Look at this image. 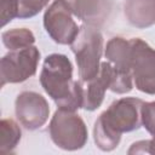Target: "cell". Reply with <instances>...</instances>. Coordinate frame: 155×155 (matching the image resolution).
Returning a JSON list of instances; mask_svg holds the SVG:
<instances>
[{"mask_svg": "<svg viewBox=\"0 0 155 155\" xmlns=\"http://www.w3.org/2000/svg\"><path fill=\"white\" fill-rule=\"evenodd\" d=\"M143 101L136 97H125L114 101L94 122L93 139L96 145L103 151L114 150L121 134L132 132L142 126Z\"/></svg>", "mask_w": 155, "mask_h": 155, "instance_id": "obj_1", "label": "cell"}, {"mask_svg": "<svg viewBox=\"0 0 155 155\" xmlns=\"http://www.w3.org/2000/svg\"><path fill=\"white\" fill-rule=\"evenodd\" d=\"M40 84L58 108L73 111L82 108V85L73 80V65L65 54L52 53L45 58Z\"/></svg>", "mask_w": 155, "mask_h": 155, "instance_id": "obj_2", "label": "cell"}, {"mask_svg": "<svg viewBox=\"0 0 155 155\" xmlns=\"http://www.w3.org/2000/svg\"><path fill=\"white\" fill-rule=\"evenodd\" d=\"M70 48L75 54L80 80L88 81L96 76L103 53V35L98 28L88 24L81 25L79 34L70 44Z\"/></svg>", "mask_w": 155, "mask_h": 155, "instance_id": "obj_3", "label": "cell"}, {"mask_svg": "<svg viewBox=\"0 0 155 155\" xmlns=\"http://www.w3.org/2000/svg\"><path fill=\"white\" fill-rule=\"evenodd\" d=\"M52 142L61 149L73 151L84 148L87 142L88 132L81 116L67 109L58 108L48 125Z\"/></svg>", "mask_w": 155, "mask_h": 155, "instance_id": "obj_4", "label": "cell"}, {"mask_svg": "<svg viewBox=\"0 0 155 155\" xmlns=\"http://www.w3.org/2000/svg\"><path fill=\"white\" fill-rule=\"evenodd\" d=\"M107 61L113 67V79L110 91L114 93H128L133 88L131 71V44L121 36L111 38L104 51Z\"/></svg>", "mask_w": 155, "mask_h": 155, "instance_id": "obj_5", "label": "cell"}, {"mask_svg": "<svg viewBox=\"0 0 155 155\" xmlns=\"http://www.w3.org/2000/svg\"><path fill=\"white\" fill-rule=\"evenodd\" d=\"M40 51L35 46L10 51L0 61L1 87L6 84H19L31 78L38 69Z\"/></svg>", "mask_w": 155, "mask_h": 155, "instance_id": "obj_6", "label": "cell"}, {"mask_svg": "<svg viewBox=\"0 0 155 155\" xmlns=\"http://www.w3.org/2000/svg\"><path fill=\"white\" fill-rule=\"evenodd\" d=\"M130 44L133 82L140 92L155 94V50L139 38L130 39Z\"/></svg>", "mask_w": 155, "mask_h": 155, "instance_id": "obj_7", "label": "cell"}, {"mask_svg": "<svg viewBox=\"0 0 155 155\" xmlns=\"http://www.w3.org/2000/svg\"><path fill=\"white\" fill-rule=\"evenodd\" d=\"M74 13L65 0H54L44 13V27L50 38L59 45H70L80 28L73 18Z\"/></svg>", "mask_w": 155, "mask_h": 155, "instance_id": "obj_8", "label": "cell"}, {"mask_svg": "<svg viewBox=\"0 0 155 155\" xmlns=\"http://www.w3.org/2000/svg\"><path fill=\"white\" fill-rule=\"evenodd\" d=\"M15 113L19 124L29 131L40 128L50 116V105L44 96L34 91L21 92L15 102Z\"/></svg>", "mask_w": 155, "mask_h": 155, "instance_id": "obj_9", "label": "cell"}, {"mask_svg": "<svg viewBox=\"0 0 155 155\" xmlns=\"http://www.w3.org/2000/svg\"><path fill=\"white\" fill-rule=\"evenodd\" d=\"M113 78V67L107 62H102L99 71L88 81H81L82 85V109L93 111L103 103L107 90L110 88Z\"/></svg>", "mask_w": 155, "mask_h": 155, "instance_id": "obj_10", "label": "cell"}, {"mask_svg": "<svg viewBox=\"0 0 155 155\" xmlns=\"http://www.w3.org/2000/svg\"><path fill=\"white\" fill-rule=\"evenodd\" d=\"M75 17L85 24L101 27L109 18L113 0H65Z\"/></svg>", "mask_w": 155, "mask_h": 155, "instance_id": "obj_11", "label": "cell"}, {"mask_svg": "<svg viewBox=\"0 0 155 155\" xmlns=\"http://www.w3.org/2000/svg\"><path fill=\"white\" fill-rule=\"evenodd\" d=\"M124 12L136 28L145 29L155 24V0H125Z\"/></svg>", "mask_w": 155, "mask_h": 155, "instance_id": "obj_12", "label": "cell"}, {"mask_svg": "<svg viewBox=\"0 0 155 155\" xmlns=\"http://www.w3.org/2000/svg\"><path fill=\"white\" fill-rule=\"evenodd\" d=\"M22 131L18 124L12 119H2L0 121V154H11L18 145Z\"/></svg>", "mask_w": 155, "mask_h": 155, "instance_id": "obj_13", "label": "cell"}, {"mask_svg": "<svg viewBox=\"0 0 155 155\" xmlns=\"http://www.w3.org/2000/svg\"><path fill=\"white\" fill-rule=\"evenodd\" d=\"M1 39L5 47L10 51L29 47L33 46V44L35 42V36L33 31L27 28H13L6 30L2 33Z\"/></svg>", "mask_w": 155, "mask_h": 155, "instance_id": "obj_14", "label": "cell"}, {"mask_svg": "<svg viewBox=\"0 0 155 155\" xmlns=\"http://www.w3.org/2000/svg\"><path fill=\"white\" fill-rule=\"evenodd\" d=\"M51 0H18V18H31L44 10Z\"/></svg>", "mask_w": 155, "mask_h": 155, "instance_id": "obj_15", "label": "cell"}, {"mask_svg": "<svg viewBox=\"0 0 155 155\" xmlns=\"http://www.w3.org/2000/svg\"><path fill=\"white\" fill-rule=\"evenodd\" d=\"M142 125L155 139V101L143 103V105H142Z\"/></svg>", "mask_w": 155, "mask_h": 155, "instance_id": "obj_16", "label": "cell"}, {"mask_svg": "<svg viewBox=\"0 0 155 155\" xmlns=\"http://www.w3.org/2000/svg\"><path fill=\"white\" fill-rule=\"evenodd\" d=\"M0 17L1 27L18 17V0H0Z\"/></svg>", "mask_w": 155, "mask_h": 155, "instance_id": "obj_17", "label": "cell"}, {"mask_svg": "<svg viewBox=\"0 0 155 155\" xmlns=\"http://www.w3.org/2000/svg\"><path fill=\"white\" fill-rule=\"evenodd\" d=\"M127 154H153L155 155V139H145L134 142L128 149Z\"/></svg>", "mask_w": 155, "mask_h": 155, "instance_id": "obj_18", "label": "cell"}]
</instances>
